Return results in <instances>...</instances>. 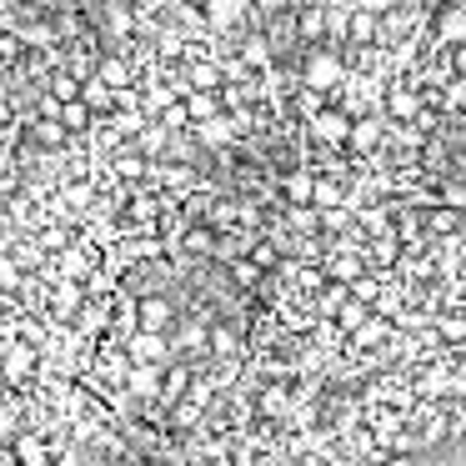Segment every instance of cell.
I'll return each instance as SVG.
<instances>
[{
    "instance_id": "cell-1",
    "label": "cell",
    "mask_w": 466,
    "mask_h": 466,
    "mask_svg": "<svg viewBox=\"0 0 466 466\" xmlns=\"http://www.w3.org/2000/svg\"><path fill=\"white\" fill-rule=\"evenodd\" d=\"M0 371L11 381V391H31L35 376H41V351L21 336H5L0 331Z\"/></svg>"
},
{
    "instance_id": "cell-2",
    "label": "cell",
    "mask_w": 466,
    "mask_h": 466,
    "mask_svg": "<svg viewBox=\"0 0 466 466\" xmlns=\"http://www.w3.org/2000/svg\"><path fill=\"white\" fill-rule=\"evenodd\" d=\"M121 346H126V356H131L136 366H171L176 361V346H171L166 331H131Z\"/></svg>"
},
{
    "instance_id": "cell-3",
    "label": "cell",
    "mask_w": 466,
    "mask_h": 466,
    "mask_svg": "<svg viewBox=\"0 0 466 466\" xmlns=\"http://www.w3.org/2000/svg\"><path fill=\"white\" fill-rule=\"evenodd\" d=\"M176 326V301L166 291H146L136 296V331H166L171 336Z\"/></svg>"
},
{
    "instance_id": "cell-4",
    "label": "cell",
    "mask_w": 466,
    "mask_h": 466,
    "mask_svg": "<svg viewBox=\"0 0 466 466\" xmlns=\"http://www.w3.org/2000/svg\"><path fill=\"white\" fill-rule=\"evenodd\" d=\"M11 456H15V466H56V441L41 436L35 426H21L11 436Z\"/></svg>"
},
{
    "instance_id": "cell-5",
    "label": "cell",
    "mask_w": 466,
    "mask_h": 466,
    "mask_svg": "<svg viewBox=\"0 0 466 466\" xmlns=\"http://www.w3.org/2000/svg\"><path fill=\"white\" fill-rule=\"evenodd\" d=\"M301 86H306V91H336V86H346V66H341V56H331V51L306 56Z\"/></svg>"
},
{
    "instance_id": "cell-6",
    "label": "cell",
    "mask_w": 466,
    "mask_h": 466,
    "mask_svg": "<svg viewBox=\"0 0 466 466\" xmlns=\"http://www.w3.org/2000/svg\"><path fill=\"white\" fill-rule=\"evenodd\" d=\"M191 381H196V366L176 356V361L161 371V396H156V406H161V411H171V406L181 401L186 391H191Z\"/></svg>"
},
{
    "instance_id": "cell-7",
    "label": "cell",
    "mask_w": 466,
    "mask_h": 466,
    "mask_svg": "<svg viewBox=\"0 0 466 466\" xmlns=\"http://www.w3.org/2000/svg\"><path fill=\"white\" fill-rule=\"evenodd\" d=\"M161 371L166 366H126V381H121V391L131 396V401H156L161 396Z\"/></svg>"
},
{
    "instance_id": "cell-8",
    "label": "cell",
    "mask_w": 466,
    "mask_h": 466,
    "mask_svg": "<svg viewBox=\"0 0 466 466\" xmlns=\"http://www.w3.org/2000/svg\"><path fill=\"white\" fill-rule=\"evenodd\" d=\"M311 136L326 146H346V136H351V116L346 111H316L311 116Z\"/></svg>"
},
{
    "instance_id": "cell-9",
    "label": "cell",
    "mask_w": 466,
    "mask_h": 466,
    "mask_svg": "<svg viewBox=\"0 0 466 466\" xmlns=\"http://www.w3.org/2000/svg\"><path fill=\"white\" fill-rule=\"evenodd\" d=\"M321 271H326V281L351 286L356 276L366 271V256H356V251H346V246H341V251H331V256H326V266H321Z\"/></svg>"
},
{
    "instance_id": "cell-10",
    "label": "cell",
    "mask_w": 466,
    "mask_h": 466,
    "mask_svg": "<svg viewBox=\"0 0 466 466\" xmlns=\"http://www.w3.org/2000/svg\"><path fill=\"white\" fill-rule=\"evenodd\" d=\"M31 146H41V151H61V146H71V131H66L56 116H35L31 121Z\"/></svg>"
},
{
    "instance_id": "cell-11",
    "label": "cell",
    "mask_w": 466,
    "mask_h": 466,
    "mask_svg": "<svg viewBox=\"0 0 466 466\" xmlns=\"http://www.w3.org/2000/svg\"><path fill=\"white\" fill-rule=\"evenodd\" d=\"M81 101L91 106V116H96V121H106V116H111L116 106H121V96H116L106 81H96V76H91V81H81Z\"/></svg>"
},
{
    "instance_id": "cell-12",
    "label": "cell",
    "mask_w": 466,
    "mask_h": 466,
    "mask_svg": "<svg viewBox=\"0 0 466 466\" xmlns=\"http://www.w3.org/2000/svg\"><path fill=\"white\" fill-rule=\"evenodd\" d=\"M246 15V0H206V25L211 31H231Z\"/></svg>"
},
{
    "instance_id": "cell-13",
    "label": "cell",
    "mask_w": 466,
    "mask_h": 466,
    "mask_svg": "<svg viewBox=\"0 0 466 466\" xmlns=\"http://www.w3.org/2000/svg\"><path fill=\"white\" fill-rule=\"evenodd\" d=\"M96 81H106L116 96L131 91V61H126V56H106V61L96 66Z\"/></svg>"
},
{
    "instance_id": "cell-14",
    "label": "cell",
    "mask_w": 466,
    "mask_h": 466,
    "mask_svg": "<svg viewBox=\"0 0 466 466\" xmlns=\"http://www.w3.org/2000/svg\"><path fill=\"white\" fill-rule=\"evenodd\" d=\"M191 131H196V141H201V146H231V136H236V121L221 111V116H211V121L191 126Z\"/></svg>"
},
{
    "instance_id": "cell-15",
    "label": "cell",
    "mask_w": 466,
    "mask_h": 466,
    "mask_svg": "<svg viewBox=\"0 0 466 466\" xmlns=\"http://www.w3.org/2000/svg\"><path fill=\"white\" fill-rule=\"evenodd\" d=\"M181 101H186V116H191V126H201V121H211V116H221V96H216V91H186Z\"/></svg>"
},
{
    "instance_id": "cell-16",
    "label": "cell",
    "mask_w": 466,
    "mask_h": 466,
    "mask_svg": "<svg viewBox=\"0 0 466 466\" xmlns=\"http://www.w3.org/2000/svg\"><path fill=\"white\" fill-rule=\"evenodd\" d=\"M436 35H441V46H461L466 41V5H446L441 21H436Z\"/></svg>"
},
{
    "instance_id": "cell-17",
    "label": "cell",
    "mask_w": 466,
    "mask_h": 466,
    "mask_svg": "<svg viewBox=\"0 0 466 466\" xmlns=\"http://www.w3.org/2000/svg\"><path fill=\"white\" fill-rule=\"evenodd\" d=\"M366 316H371V306H366V301H356V296H346V301H341V306H336V316H331V326H336V331H341V336H351V331H356V326H361V321H366Z\"/></svg>"
},
{
    "instance_id": "cell-18",
    "label": "cell",
    "mask_w": 466,
    "mask_h": 466,
    "mask_svg": "<svg viewBox=\"0 0 466 466\" xmlns=\"http://www.w3.org/2000/svg\"><path fill=\"white\" fill-rule=\"evenodd\" d=\"M221 66H211V61H196V66H186V91H221Z\"/></svg>"
},
{
    "instance_id": "cell-19",
    "label": "cell",
    "mask_w": 466,
    "mask_h": 466,
    "mask_svg": "<svg viewBox=\"0 0 466 466\" xmlns=\"http://www.w3.org/2000/svg\"><path fill=\"white\" fill-rule=\"evenodd\" d=\"M181 251L186 256H216V226H186V231H181Z\"/></svg>"
},
{
    "instance_id": "cell-20",
    "label": "cell",
    "mask_w": 466,
    "mask_h": 466,
    "mask_svg": "<svg viewBox=\"0 0 466 466\" xmlns=\"http://www.w3.org/2000/svg\"><path fill=\"white\" fill-rule=\"evenodd\" d=\"M56 121H61L71 136H81V131H91V126H96V116H91V106H86V101H66Z\"/></svg>"
},
{
    "instance_id": "cell-21",
    "label": "cell",
    "mask_w": 466,
    "mask_h": 466,
    "mask_svg": "<svg viewBox=\"0 0 466 466\" xmlns=\"http://www.w3.org/2000/svg\"><path fill=\"white\" fill-rule=\"evenodd\" d=\"M381 121H351V136H346V146H351V151H376V146H381Z\"/></svg>"
},
{
    "instance_id": "cell-22",
    "label": "cell",
    "mask_w": 466,
    "mask_h": 466,
    "mask_svg": "<svg viewBox=\"0 0 466 466\" xmlns=\"http://www.w3.org/2000/svg\"><path fill=\"white\" fill-rule=\"evenodd\" d=\"M431 331L441 336V346H461L466 341V316L461 311H446V316H436V321H431Z\"/></svg>"
},
{
    "instance_id": "cell-23",
    "label": "cell",
    "mask_w": 466,
    "mask_h": 466,
    "mask_svg": "<svg viewBox=\"0 0 466 466\" xmlns=\"http://www.w3.org/2000/svg\"><path fill=\"white\" fill-rule=\"evenodd\" d=\"M311 191H316V176L311 171H291V176H286V201H291V206H311Z\"/></svg>"
},
{
    "instance_id": "cell-24",
    "label": "cell",
    "mask_w": 466,
    "mask_h": 466,
    "mask_svg": "<svg viewBox=\"0 0 466 466\" xmlns=\"http://www.w3.org/2000/svg\"><path fill=\"white\" fill-rule=\"evenodd\" d=\"M311 206H316V211H341V206H346V191H341V181H316V191H311Z\"/></svg>"
},
{
    "instance_id": "cell-25",
    "label": "cell",
    "mask_w": 466,
    "mask_h": 466,
    "mask_svg": "<svg viewBox=\"0 0 466 466\" xmlns=\"http://www.w3.org/2000/svg\"><path fill=\"white\" fill-rule=\"evenodd\" d=\"M241 61H246V71H266V66H271V41H266V35H251V41L241 46Z\"/></svg>"
},
{
    "instance_id": "cell-26",
    "label": "cell",
    "mask_w": 466,
    "mask_h": 466,
    "mask_svg": "<svg viewBox=\"0 0 466 466\" xmlns=\"http://www.w3.org/2000/svg\"><path fill=\"white\" fill-rule=\"evenodd\" d=\"M171 101H176L171 86H146V96H141V116H146V121H156V116H161Z\"/></svg>"
},
{
    "instance_id": "cell-27",
    "label": "cell",
    "mask_w": 466,
    "mask_h": 466,
    "mask_svg": "<svg viewBox=\"0 0 466 466\" xmlns=\"http://www.w3.org/2000/svg\"><path fill=\"white\" fill-rule=\"evenodd\" d=\"M381 291H386V281H381V276H371V271H361L351 281V296H356V301H366L371 311H376V301H381Z\"/></svg>"
},
{
    "instance_id": "cell-28",
    "label": "cell",
    "mask_w": 466,
    "mask_h": 466,
    "mask_svg": "<svg viewBox=\"0 0 466 466\" xmlns=\"http://www.w3.org/2000/svg\"><path fill=\"white\" fill-rule=\"evenodd\" d=\"M46 86H51L46 96H51V101H61V106H66V101H81V81H76L71 71H56Z\"/></svg>"
},
{
    "instance_id": "cell-29",
    "label": "cell",
    "mask_w": 466,
    "mask_h": 466,
    "mask_svg": "<svg viewBox=\"0 0 466 466\" xmlns=\"http://www.w3.org/2000/svg\"><path fill=\"white\" fill-rule=\"evenodd\" d=\"M231 281L241 286V291H256V286L266 281V271L251 261V256H241V261H231Z\"/></svg>"
},
{
    "instance_id": "cell-30",
    "label": "cell",
    "mask_w": 466,
    "mask_h": 466,
    "mask_svg": "<svg viewBox=\"0 0 466 466\" xmlns=\"http://www.w3.org/2000/svg\"><path fill=\"white\" fill-rule=\"evenodd\" d=\"M296 31H301V41H321L326 35V11L321 5H306L301 21H296Z\"/></svg>"
},
{
    "instance_id": "cell-31",
    "label": "cell",
    "mask_w": 466,
    "mask_h": 466,
    "mask_svg": "<svg viewBox=\"0 0 466 466\" xmlns=\"http://www.w3.org/2000/svg\"><path fill=\"white\" fill-rule=\"evenodd\" d=\"M61 201H66V211H86V206L96 201V196H91V181H66V186H61Z\"/></svg>"
},
{
    "instance_id": "cell-32",
    "label": "cell",
    "mask_w": 466,
    "mask_h": 466,
    "mask_svg": "<svg viewBox=\"0 0 466 466\" xmlns=\"http://www.w3.org/2000/svg\"><path fill=\"white\" fill-rule=\"evenodd\" d=\"M21 281H25V271L15 266V256H11V251H0V291L15 296V291H21Z\"/></svg>"
},
{
    "instance_id": "cell-33",
    "label": "cell",
    "mask_w": 466,
    "mask_h": 466,
    "mask_svg": "<svg viewBox=\"0 0 466 466\" xmlns=\"http://www.w3.org/2000/svg\"><path fill=\"white\" fill-rule=\"evenodd\" d=\"M346 35H351V41H376V15L371 11H356V15H346Z\"/></svg>"
},
{
    "instance_id": "cell-34",
    "label": "cell",
    "mask_w": 466,
    "mask_h": 466,
    "mask_svg": "<svg viewBox=\"0 0 466 466\" xmlns=\"http://www.w3.org/2000/svg\"><path fill=\"white\" fill-rule=\"evenodd\" d=\"M156 121H161L171 136H186V131H191V116H186V101H171L161 116H156Z\"/></svg>"
},
{
    "instance_id": "cell-35",
    "label": "cell",
    "mask_w": 466,
    "mask_h": 466,
    "mask_svg": "<svg viewBox=\"0 0 466 466\" xmlns=\"http://www.w3.org/2000/svg\"><path fill=\"white\" fill-rule=\"evenodd\" d=\"M386 111H391L396 121H411V116L421 111V101H416L411 91H391V101H386Z\"/></svg>"
},
{
    "instance_id": "cell-36",
    "label": "cell",
    "mask_w": 466,
    "mask_h": 466,
    "mask_svg": "<svg viewBox=\"0 0 466 466\" xmlns=\"http://www.w3.org/2000/svg\"><path fill=\"white\" fill-rule=\"evenodd\" d=\"M251 261L261 266V271H276V266H281V251H276L271 241H256V246H251Z\"/></svg>"
},
{
    "instance_id": "cell-37",
    "label": "cell",
    "mask_w": 466,
    "mask_h": 466,
    "mask_svg": "<svg viewBox=\"0 0 466 466\" xmlns=\"http://www.w3.org/2000/svg\"><path fill=\"white\" fill-rule=\"evenodd\" d=\"M451 441H456V446H466V401H456V406H451Z\"/></svg>"
},
{
    "instance_id": "cell-38",
    "label": "cell",
    "mask_w": 466,
    "mask_h": 466,
    "mask_svg": "<svg viewBox=\"0 0 466 466\" xmlns=\"http://www.w3.org/2000/svg\"><path fill=\"white\" fill-rule=\"evenodd\" d=\"M456 221H461V211H451V206H441V211L431 216V231H441V236H446V231H456Z\"/></svg>"
},
{
    "instance_id": "cell-39",
    "label": "cell",
    "mask_w": 466,
    "mask_h": 466,
    "mask_svg": "<svg viewBox=\"0 0 466 466\" xmlns=\"http://www.w3.org/2000/svg\"><path fill=\"white\" fill-rule=\"evenodd\" d=\"M441 206H451V211H466V186L451 181V186L441 191Z\"/></svg>"
},
{
    "instance_id": "cell-40",
    "label": "cell",
    "mask_w": 466,
    "mask_h": 466,
    "mask_svg": "<svg viewBox=\"0 0 466 466\" xmlns=\"http://www.w3.org/2000/svg\"><path fill=\"white\" fill-rule=\"evenodd\" d=\"M381 466H416V456H406V451H386V456H381Z\"/></svg>"
},
{
    "instance_id": "cell-41",
    "label": "cell",
    "mask_w": 466,
    "mask_h": 466,
    "mask_svg": "<svg viewBox=\"0 0 466 466\" xmlns=\"http://www.w3.org/2000/svg\"><path fill=\"white\" fill-rule=\"evenodd\" d=\"M386 5H391V0H361V11H371V15H381Z\"/></svg>"
},
{
    "instance_id": "cell-42",
    "label": "cell",
    "mask_w": 466,
    "mask_h": 466,
    "mask_svg": "<svg viewBox=\"0 0 466 466\" xmlns=\"http://www.w3.org/2000/svg\"><path fill=\"white\" fill-rule=\"evenodd\" d=\"M5 391H11V381H5V371H0V396H5Z\"/></svg>"
}]
</instances>
